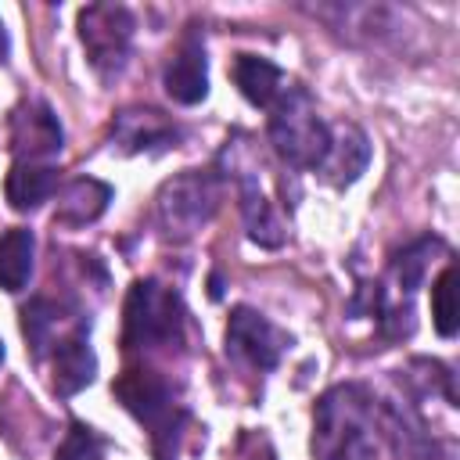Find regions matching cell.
<instances>
[{
  "label": "cell",
  "mask_w": 460,
  "mask_h": 460,
  "mask_svg": "<svg viewBox=\"0 0 460 460\" xmlns=\"http://www.w3.org/2000/svg\"><path fill=\"white\" fill-rule=\"evenodd\" d=\"M65 147V133L50 104L25 101L11 111V151L14 162H50Z\"/></svg>",
  "instance_id": "8"
},
{
  "label": "cell",
  "mask_w": 460,
  "mask_h": 460,
  "mask_svg": "<svg viewBox=\"0 0 460 460\" xmlns=\"http://www.w3.org/2000/svg\"><path fill=\"white\" fill-rule=\"evenodd\" d=\"M7 47H11V43H7V32H4V22H0V61L7 58Z\"/></svg>",
  "instance_id": "23"
},
{
  "label": "cell",
  "mask_w": 460,
  "mask_h": 460,
  "mask_svg": "<svg viewBox=\"0 0 460 460\" xmlns=\"http://www.w3.org/2000/svg\"><path fill=\"white\" fill-rule=\"evenodd\" d=\"M133 14L119 4H90L79 11V40L86 47L90 65L108 79L126 65L133 43Z\"/></svg>",
  "instance_id": "6"
},
{
  "label": "cell",
  "mask_w": 460,
  "mask_h": 460,
  "mask_svg": "<svg viewBox=\"0 0 460 460\" xmlns=\"http://www.w3.org/2000/svg\"><path fill=\"white\" fill-rule=\"evenodd\" d=\"M0 363H4V341H0Z\"/></svg>",
  "instance_id": "25"
},
{
  "label": "cell",
  "mask_w": 460,
  "mask_h": 460,
  "mask_svg": "<svg viewBox=\"0 0 460 460\" xmlns=\"http://www.w3.org/2000/svg\"><path fill=\"white\" fill-rule=\"evenodd\" d=\"M115 399L147 428L151 435V449L158 460H172L176 453V438H180V428L187 420V410L176 402L169 381H162L155 370H122L111 385Z\"/></svg>",
  "instance_id": "3"
},
{
  "label": "cell",
  "mask_w": 460,
  "mask_h": 460,
  "mask_svg": "<svg viewBox=\"0 0 460 460\" xmlns=\"http://www.w3.org/2000/svg\"><path fill=\"white\" fill-rule=\"evenodd\" d=\"M270 140L291 169H320L327 158L331 126L316 115V104L302 86H288L270 108Z\"/></svg>",
  "instance_id": "4"
},
{
  "label": "cell",
  "mask_w": 460,
  "mask_h": 460,
  "mask_svg": "<svg viewBox=\"0 0 460 460\" xmlns=\"http://www.w3.org/2000/svg\"><path fill=\"white\" fill-rule=\"evenodd\" d=\"M288 345H291V338L273 320L255 313L252 305H237L226 320V356H234L255 370H273Z\"/></svg>",
  "instance_id": "7"
},
{
  "label": "cell",
  "mask_w": 460,
  "mask_h": 460,
  "mask_svg": "<svg viewBox=\"0 0 460 460\" xmlns=\"http://www.w3.org/2000/svg\"><path fill=\"white\" fill-rule=\"evenodd\" d=\"M241 219L248 230V241H255L259 248H280L284 244V223L277 219L273 205L266 201V194L259 190V180L252 172H241Z\"/></svg>",
  "instance_id": "17"
},
{
  "label": "cell",
  "mask_w": 460,
  "mask_h": 460,
  "mask_svg": "<svg viewBox=\"0 0 460 460\" xmlns=\"http://www.w3.org/2000/svg\"><path fill=\"white\" fill-rule=\"evenodd\" d=\"M370 165V140L359 126H341L338 133H331V147H327V158L320 162V176L331 183V187H349L356 183Z\"/></svg>",
  "instance_id": "13"
},
{
  "label": "cell",
  "mask_w": 460,
  "mask_h": 460,
  "mask_svg": "<svg viewBox=\"0 0 460 460\" xmlns=\"http://www.w3.org/2000/svg\"><path fill=\"white\" fill-rule=\"evenodd\" d=\"M111 201V187L93 180V176H75L61 187L58 194V208H54V226H86L93 219L104 216Z\"/></svg>",
  "instance_id": "15"
},
{
  "label": "cell",
  "mask_w": 460,
  "mask_h": 460,
  "mask_svg": "<svg viewBox=\"0 0 460 460\" xmlns=\"http://www.w3.org/2000/svg\"><path fill=\"white\" fill-rule=\"evenodd\" d=\"M54 190H58V169L50 162H14L4 180V194L18 212L40 208Z\"/></svg>",
  "instance_id": "16"
},
{
  "label": "cell",
  "mask_w": 460,
  "mask_h": 460,
  "mask_svg": "<svg viewBox=\"0 0 460 460\" xmlns=\"http://www.w3.org/2000/svg\"><path fill=\"white\" fill-rule=\"evenodd\" d=\"M183 302L172 288L158 280H137L122 309V345L126 352H158L183 341Z\"/></svg>",
  "instance_id": "2"
},
{
  "label": "cell",
  "mask_w": 460,
  "mask_h": 460,
  "mask_svg": "<svg viewBox=\"0 0 460 460\" xmlns=\"http://www.w3.org/2000/svg\"><path fill=\"white\" fill-rule=\"evenodd\" d=\"M101 453H104V442L97 438V431L72 420V428H68L65 442L58 446L54 460H101Z\"/></svg>",
  "instance_id": "21"
},
{
  "label": "cell",
  "mask_w": 460,
  "mask_h": 460,
  "mask_svg": "<svg viewBox=\"0 0 460 460\" xmlns=\"http://www.w3.org/2000/svg\"><path fill=\"white\" fill-rule=\"evenodd\" d=\"M255 460H259V456H255ZM262 460H273V453H270V449H266V456H262Z\"/></svg>",
  "instance_id": "24"
},
{
  "label": "cell",
  "mask_w": 460,
  "mask_h": 460,
  "mask_svg": "<svg viewBox=\"0 0 460 460\" xmlns=\"http://www.w3.org/2000/svg\"><path fill=\"white\" fill-rule=\"evenodd\" d=\"M32 230L11 226L0 234V288L4 291H22L32 277Z\"/></svg>",
  "instance_id": "18"
},
{
  "label": "cell",
  "mask_w": 460,
  "mask_h": 460,
  "mask_svg": "<svg viewBox=\"0 0 460 460\" xmlns=\"http://www.w3.org/2000/svg\"><path fill=\"white\" fill-rule=\"evenodd\" d=\"M230 79L237 83L241 97L255 108H273L288 90V75L280 72V65H273L262 54H234Z\"/></svg>",
  "instance_id": "14"
},
{
  "label": "cell",
  "mask_w": 460,
  "mask_h": 460,
  "mask_svg": "<svg viewBox=\"0 0 460 460\" xmlns=\"http://www.w3.org/2000/svg\"><path fill=\"white\" fill-rule=\"evenodd\" d=\"M385 288L377 284V280H363L356 291H352V298H349V313L352 316H381L385 313Z\"/></svg>",
  "instance_id": "22"
},
{
  "label": "cell",
  "mask_w": 460,
  "mask_h": 460,
  "mask_svg": "<svg viewBox=\"0 0 460 460\" xmlns=\"http://www.w3.org/2000/svg\"><path fill=\"white\" fill-rule=\"evenodd\" d=\"M176 137H180V129L155 108H122L111 119V140L126 155L165 151V147L176 144Z\"/></svg>",
  "instance_id": "10"
},
{
  "label": "cell",
  "mask_w": 460,
  "mask_h": 460,
  "mask_svg": "<svg viewBox=\"0 0 460 460\" xmlns=\"http://www.w3.org/2000/svg\"><path fill=\"white\" fill-rule=\"evenodd\" d=\"M93 374H97V356L90 349V320H83L50 352V388L58 395H75L93 381Z\"/></svg>",
  "instance_id": "9"
},
{
  "label": "cell",
  "mask_w": 460,
  "mask_h": 460,
  "mask_svg": "<svg viewBox=\"0 0 460 460\" xmlns=\"http://www.w3.org/2000/svg\"><path fill=\"white\" fill-rule=\"evenodd\" d=\"M223 198V176L212 169H187L180 176H172L169 183H162L158 190V219L165 226V234L172 237H190L201 226H208V219L216 216Z\"/></svg>",
  "instance_id": "5"
},
{
  "label": "cell",
  "mask_w": 460,
  "mask_h": 460,
  "mask_svg": "<svg viewBox=\"0 0 460 460\" xmlns=\"http://www.w3.org/2000/svg\"><path fill=\"white\" fill-rule=\"evenodd\" d=\"M65 313H68V305H65V302H54V298H32V302L22 309V334H25L29 352H32L36 359H47V356L54 352V345H58L65 334H72V331L86 320V316L68 320Z\"/></svg>",
  "instance_id": "12"
},
{
  "label": "cell",
  "mask_w": 460,
  "mask_h": 460,
  "mask_svg": "<svg viewBox=\"0 0 460 460\" xmlns=\"http://www.w3.org/2000/svg\"><path fill=\"white\" fill-rule=\"evenodd\" d=\"M435 252H442V241H438V237H417V241H410L402 252L392 255V273H395V280H399V288H402L406 295L424 284Z\"/></svg>",
  "instance_id": "19"
},
{
  "label": "cell",
  "mask_w": 460,
  "mask_h": 460,
  "mask_svg": "<svg viewBox=\"0 0 460 460\" xmlns=\"http://www.w3.org/2000/svg\"><path fill=\"white\" fill-rule=\"evenodd\" d=\"M377 406L367 385H334L313 410V460H370Z\"/></svg>",
  "instance_id": "1"
},
{
  "label": "cell",
  "mask_w": 460,
  "mask_h": 460,
  "mask_svg": "<svg viewBox=\"0 0 460 460\" xmlns=\"http://www.w3.org/2000/svg\"><path fill=\"white\" fill-rule=\"evenodd\" d=\"M431 320L442 338H453L460 327V302H456V266L446 262V270L431 284Z\"/></svg>",
  "instance_id": "20"
},
{
  "label": "cell",
  "mask_w": 460,
  "mask_h": 460,
  "mask_svg": "<svg viewBox=\"0 0 460 460\" xmlns=\"http://www.w3.org/2000/svg\"><path fill=\"white\" fill-rule=\"evenodd\" d=\"M165 93L176 104H198L208 93V65H205V47L194 32L180 40L165 65Z\"/></svg>",
  "instance_id": "11"
}]
</instances>
